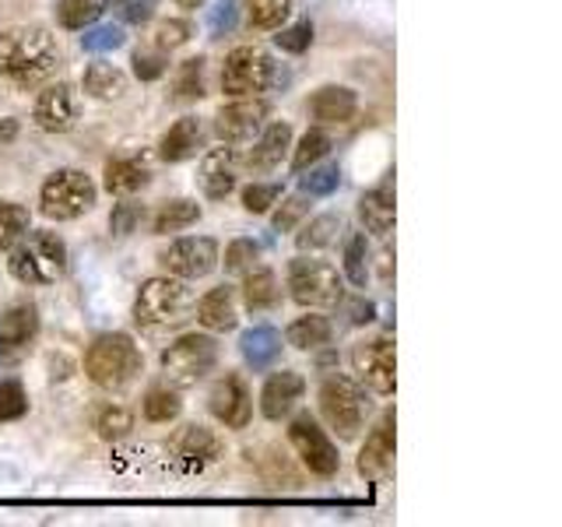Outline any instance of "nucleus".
Listing matches in <instances>:
<instances>
[{
	"mask_svg": "<svg viewBox=\"0 0 562 527\" xmlns=\"http://www.w3.org/2000/svg\"><path fill=\"white\" fill-rule=\"evenodd\" d=\"M60 49L57 40L40 25H14L0 32V75L18 88H40L57 75Z\"/></svg>",
	"mask_w": 562,
	"mask_h": 527,
	"instance_id": "f257e3e1",
	"label": "nucleus"
},
{
	"mask_svg": "<svg viewBox=\"0 0 562 527\" xmlns=\"http://www.w3.org/2000/svg\"><path fill=\"white\" fill-rule=\"evenodd\" d=\"M190 313H193V292H190V285L183 278H176V274L148 278L145 285L137 289L134 321L145 330L180 327Z\"/></svg>",
	"mask_w": 562,
	"mask_h": 527,
	"instance_id": "f03ea898",
	"label": "nucleus"
},
{
	"mask_svg": "<svg viewBox=\"0 0 562 527\" xmlns=\"http://www.w3.org/2000/svg\"><path fill=\"white\" fill-rule=\"evenodd\" d=\"M140 348L134 345L131 334H102V338L92 341L85 356V373L102 391H123L131 386L140 373Z\"/></svg>",
	"mask_w": 562,
	"mask_h": 527,
	"instance_id": "7ed1b4c3",
	"label": "nucleus"
},
{
	"mask_svg": "<svg viewBox=\"0 0 562 527\" xmlns=\"http://www.w3.org/2000/svg\"><path fill=\"white\" fill-rule=\"evenodd\" d=\"M11 274L22 285H53L67 271V246L57 233H29L11 246Z\"/></svg>",
	"mask_w": 562,
	"mask_h": 527,
	"instance_id": "20e7f679",
	"label": "nucleus"
},
{
	"mask_svg": "<svg viewBox=\"0 0 562 527\" xmlns=\"http://www.w3.org/2000/svg\"><path fill=\"white\" fill-rule=\"evenodd\" d=\"M369 397L366 391L348 377H327L321 386V415L327 426L341 439H356L369 418Z\"/></svg>",
	"mask_w": 562,
	"mask_h": 527,
	"instance_id": "39448f33",
	"label": "nucleus"
},
{
	"mask_svg": "<svg viewBox=\"0 0 562 527\" xmlns=\"http://www.w3.org/2000/svg\"><path fill=\"white\" fill-rule=\"evenodd\" d=\"M289 292L306 310H330L345 299V281L327 260L299 257L289 264Z\"/></svg>",
	"mask_w": 562,
	"mask_h": 527,
	"instance_id": "423d86ee",
	"label": "nucleus"
},
{
	"mask_svg": "<svg viewBox=\"0 0 562 527\" xmlns=\"http://www.w3.org/2000/svg\"><path fill=\"white\" fill-rule=\"evenodd\" d=\"M99 190L81 169H57L40 190V211L53 222L81 218L85 211L95 208Z\"/></svg>",
	"mask_w": 562,
	"mask_h": 527,
	"instance_id": "0eeeda50",
	"label": "nucleus"
},
{
	"mask_svg": "<svg viewBox=\"0 0 562 527\" xmlns=\"http://www.w3.org/2000/svg\"><path fill=\"white\" fill-rule=\"evenodd\" d=\"M218 366V341L207 334H183L162 351V373L172 386H198Z\"/></svg>",
	"mask_w": 562,
	"mask_h": 527,
	"instance_id": "6e6552de",
	"label": "nucleus"
},
{
	"mask_svg": "<svg viewBox=\"0 0 562 527\" xmlns=\"http://www.w3.org/2000/svg\"><path fill=\"white\" fill-rule=\"evenodd\" d=\"M274 78H278V64L260 46H236L222 64V92L233 99L268 92Z\"/></svg>",
	"mask_w": 562,
	"mask_h": 527,
	"instance_id": "1a4fd4ad",
	"label": "nucleus"
},
{
	"mask_svg": "<svg viewBox=\"0 0 562 527\" xmlns=\"http://www.w3.org/2000/svg\"><path fill=\"white\" fill-rule=\"evenodd\" d=\"M289 444L295 447V453L303 457V464L321 474V479H330L334 471H338L341 457H338V447L330 444V436L316 426V418L310 412L295 415L292 426H289Z\"/></svg>",
	"mask_w": 562,
	"mask_h": 527,
	"instance_id": "9d476101",
	"label": "nucleus"
},
{
	"mask_svg": "<svg viewBox=\"0 0 562 527\" xmlns=\"http://www.w3.org/2000/svg\"><path fill=\"white\" fill-rule=\"evenodd\" d=\"M158 260H162V268L169 274L193 281V278H204L218 268V243L211 236H187V239L169 243V250Z\"/></svg>",
	"mask_w": 562,
	"mask_h": 527,
	"instance_id": "9b49d317",
	"label": "nucleus"
},
{
	"mask_svg": "<svg viewBox=\"0 0 562 527\" xmlns=\"http://www.w3.org/2000/svg\"><path fill=\"white\" fill-rule=\"evenodd\" d=\"M268 102L254 99V96H243L236 102H228L218 110L215 116V134L222 145H246L263 131V120H268Z\"/></svg>",
	"mask_w": 562,
	"mask_h": 527,
	"instance_id": "f8f14e48",
	"label": "nucleus"
},
{
	"mask_svg": "<svg viewBox=\"0 0 562 527\" xmlns=\"http://www.w3.org/2000/svg\"><path fill=\"white\" fill-rule=\"evenodd\" d=\"M351 362H356V373L366 380L369 391L394 394V386H397V359H394V345L386 341V338L359 345L356 351H351Z\"/></svg>",
	"mask_w": 562,
	"mask_h": 527,
	"instance_id": "ddd939ff",
	"label": "nucleus"
},
{
	"mask_svg": "<svg viewBox=\"0 0 562 527\" xmlns=\"http://www.w3.org/2000/svg\"><path fill=\"white\" fill-rule=\"evenodd\" d=\"M207 408L218 422H225L228 429H246V426H250V415H254L250 391H246V383L236 373L222 377L215 386H211Z\"/></svg>",
	"mask_w": 562,
	"mask_h": 527,
	"instance_id": "4468645a",
	"label": "nucleus"
},
{
	"mask_svg": "<svg viewBox=\"0 0 562 527\" xmlns=\"http://www.w3.org/2000/svg\"><path fill=\"white\" fill-rule=\"evenodd\" d=\"M40 334V310L22 303L0 316V362H18Z\"/></svg>",
	"mask_w": 562,
	"mask_h": 527,
	"instance_id": "2eb2a0df",
	"label": "nucleus"
},
{
	"mask_svg": "<svg viewBox=\"0 0 562 527\" xmlns=\"http://www.w3.org/2000/svg\"><path fill=\"white\" fill-rule=\"evenodd\" d=\"M78 120V99H75V88L67 81L49 85L46 92H40L35 99V123L46 131V134H67L75 127Z\"/></svg>",
	"mask_w": 562,
	"mask_h": 527,
	"instance_id": "dca6fc26",
	"label": "nucleus"
},
{
	"mask_svg": "<svg viewBox=\"0 0 562 527\" xmlns=\"http://www.w3.org/2000/svg\"><path fill=\"white\" fill-rule=\"evenodd\" d=\"M303 391H306V380L295 373V369H281V373L268 377L260 391V412L263 418H285L299 401H303Z\"/></svg>",
	"mask_w": 562,
	"mask_h": 527,
	"instance_id": "f3484780",
	"label": "nucleus"
},
{
	"mask_svg": "<svg viewBox=\"0 0 562 527\" xmlns=\"http://www.w3.org/2000/svg\"><path fill=\"white\" fill-rule=\"evenodd\" d=\"M394 464V412H386L376 429L366 436V447L359 453V474L366 479H380Z\"/></svg>",
	"mask_w": 562,
	"mask_h": 527,
	"instance_id": "a211bd4d",
	"label": "nucleus"
},
{
	"mask_svg": "<svg viewBox=\"0 0 562 527\" xmlns=\"http://www.w3.org/2000/svg\"><path fill=\"white\" fill-rule=\"evenodd\" d=\"M172 453L183 468L201 471L204 464H215L222 457V439L204 426H187V429H180V436L172 439Z\"/></svg>",
	"mask_w": 562,
	"mask_h": 527,
	"instance_id": "6ab92c4d",
	"label": "nucleus"
},
{
	"mask_svg": "<svg viewBox=\"0 0 562 527\" xmlns=\"http://www.w3.org/2000/svg\"><path fill=\"white\" fill-rule=\"evenodd\" d=\"M359 215H362V225L373 236H391L394 215H397V208H394V172H386L383 180L359 201Z\"/></svg>",
	"mask_w": 562,
	"mask_h": 527,
	"instance_id": "aec40b11",
	"label": "nucleus"
},
{
	"mask_svg": "<svg viewBox=\"0 0 562 527\" xmlns=\"http://www.w3.org/2000/svg\"><path fill=\"white\" fill-rule=\"evenodd\" d=\"M359 110V96L345 85H324L321 92L310 99V113L316 123L324 127H338V123H348Z\"/></svg>",
	"mask_w": 562,
	"mask_h": 527,
	"instance_id": "412c9836",
	"label": "nucleus"
},
{
	"mask_svg": "<svg viewBox=\"0 0 562 527\" xmlns=\"http://www.w3.org/2000/svg\"><path fill=\"white\" fill-rule=\"evenodd\" d=\"M148 180H151V166L140 155H123L105 162V190L116 193V198H131V193L145 190Z\"/></svg>",
	"mask_w": 562,
	"mask_h": 527,
	"instance_id": "4be33fe9",
	"label": "nucleus"
},
{
	"mask_svg": "<svg viewBox=\"0 0 562 527\" xmlns=\"http://www.w3.org/2000/svg\"><path fill=\"white\" fill-rule=\"evenodd\" d=\"M201 187L207 201H225L236 190V155L233 148H215L204 155L201 166Z\"/></svg>",
	"mask_w": 562,
	"mask_h": 527,
	"instance_id": "5701e85b",
	"label": "nucleus"
},
{
	"mask_svg": "<svg viewBox=\"0 0 562 527\" xmlns=\"http://www.w3.org/2000/svg\"><path fill=\"white\" fill-rule=\"evenodd\" d=\"M201 145H204L201 120L198 116H183L162 134V141H158V155H162L166 162H187V158L198 155Z\"/></svg>",
	"mask_w": 562,
	"mask_h": 527,
	"instance_id": "b1692460",
	"label": "nucleus"
},
{
	"mask_svg": "<svg viewBox=\"0 0 562 527\" xmlns=\"http://www.w3.org/2000/svg\"><path fill=\"white\" fill-rule=\"evenodd\" d=\"M193 313H198V324L207 327V330H233L236 321H239V310H236V289L228 285H218L211 289L198 306H193Z\"/></svg>",
	"mask_w": 562,
	"mask_h": 527,
	"instance_id": "393cba45",
	"label": "nucleus"
},
{
	"mask_svg": "<svg viewBox=\"0 0 562 527\" xmlns=\"http://www.w3.org/2000/svg\"><path fill=\"white\" fill-rule=\"evenodd\" d=\"M239 351H243V359L250 369H271L278 359H281V334L268 324H257L250 330H243V338H239Z\"/></svg>",
	"mask_w": 562,
	"mask_h": 527,
	"instance_id": "a878e982",
	"label": "nucleus"
},
{
	"mask_svg": "<svg viewBox=\"0 0 562 527\" xmlns=\"http://www.w3.org/2000/svg\"><path fill=\"white\" fill-rule=\"evenodd\" d=\"M289 145H292L289 123H271V127L260 131V141L254 145V152L246 155V166H250V169H274L281 158H285Z\"/></svg>",
	"mask_w": 562,
	"mask_h": 527,
	"instance_id": "bb28decb",
	"label": "nucleus"
},
{
	"mask_svg": "<svg viewBox=\"0 0 562 527\" xmlns=\"http://www.w3.org/2000/svg\"><path fill=\"white\" fill-rule=\"evenodd\" d=\"M81 85H85V92L92 99L110 102V99H120L123 92H127V75H123V70L113 67V64H88Z\"/></svg>",
	"mask_w": 562,
	"mask_h": 527,
	"instance_id": "cd10ccee",
	"label": "nucleus"
},
{
	"mask_svg": "<svg viewBox=\"0 0 562 527\" xmlns=\"http://www.w3.org/2000/svg\"><path fill=\"white\" fill-rule=\"evenodd\" d=\"M193 222H201V204L190 201V198H176V201H166L162 208H158L155 233L169 236V233H180V228H190Z\"/></svg>",
	"mask_w": 562,
	"mask_h": 527,
	"instance_id": "c85d7f7f",
	"label": "nucleus"
},
{
	"mask_svg": "<svg viewBox=\"0 0 562 527\" xmlns=\"http://www.w3.org/2000/svg\"><path fill=\"white\" fill-rule=\"evenodd\" d=\"M113 0H57V18L60 25L70 32H81L88 25H95L99 18L110 11Z\"/></svg>",
	"mask_w": 562,
	"mask_h": 527,
	"instance_id": "c756f323",
	"label": "nucleus"
},
{
	"mask_svg": "<svg viewBox=\"0 0 562 527\" xmlns=\"http://www.w3.org/2000/svg\"><path fill=\"white\" fill-rule=\"evenodd\" d=\"M243 303L246 310H271L278 303V278L268 271V268H254L246 271V281H243Z\"/></svg>",
	"mask_w": 562,
	"mask_h": 527,
	"instance_id": "7c9ffc66",
	"label": "nucleus"
},
{
	"mask_svg": "<svg viewBox=\"0 0 562 527\" xmlns=\"http://www.w3.org/2000/svg\"><path fill=\"white\" fill-rule=\"evenodd\" d=\"M330 321L327 316H299V321L289 327V345L299 348V351H316L330 341Z\"/></svg>",
	"mask_w": 562,
	"mask_h": 527,
	"instance_id": "2f4dec72",
	"label": "nucleus"
},
{
	"mask_svg": "<svg viewBox=\"0 0 562 527\" xmlns=\"http://www.w3.org/2000/svg\"><path fill=\"white\" fill-rule=\"evenodd\" d=\"M338 233H341V218L338 215H321L313 218L303 233L295 236V246L303 254H313V250H327V246L338 243Z\"/></svg>",
	"mask_w": 562,
	"mask_h": 527,
	"instance_id": "473e14b6",
	"label": "nucleus"
},
{
	"mask_svg": "<svg viewBox=\"0 0 562 527\" xmlns=\"http://www.w3.org/2000/svg\"><path fill=\"white\" fill-rule=\"evenodd\" d=\"M204 96V57H190L176 70V85H172V99L176 102H193Z\"/></svg>",
	"mask_w": 562,
	"mask_h": 527,
	"instance_id": "72a5a7b5",
	"label": "nucleus"
},
{
	"mask_svg": "<svg viewBox=\"0 0 562 527\" xmlns=\"http://www.w3.org/2000/svg\"><path fill=\"white\" fill-rule=\"evenodd\" d=\"M29 228H32L29 208L0 201V250H11V246L29 233Z\"/></svg>",
	"mask_w": 562,
	"mask_h": 527,
	"instance_id": "f704fd0d",
	"label": "nucleus"
},
{
	"mask_svg": "<svg viewBox=\"0 0 562 527\" xmlns=\"http://www.w3.org/2000/svg\"><path fill=\"white\" fill-rule=\"evenodd\" d=\"M330 152V137H327V131L324 127H310L306 134H303V141H299V148H295V155H292V169L295 172H303V169H310V166H316L321 158Z\"/></svg>",
	"mask_w": 562,
	"mask_h": 527,
	"instance_id": "c9c22d12",
	"label": "nucleus"
},
{
	"mask_svg": "<svg viewBox=\"0 0 562 527\" xmlns=\"http://www.w3.org/2000/svg\"><path fill=\"white\" fill-rule=\"evenodd\" d=\"M341 183V169L338 166H310L303 169V180H299V187H303L306 198H327V193H334Z\"/></svg>",
	"mask_w": 562,
	"mask_h": 527,
	"instance_id": "e433bc0d",
	"label": "nucleus"
},
{
	"mask_svg": "<svg viewBox=\"0 0 562 527\" xmlns=\"http://www.w3.org/2000/svg\"><path fill=\"white\" fill-rule=\"evenodd\" d=\"M345 274H348V281L356 289L366 285V278H369V243H366L362 233H356L345 243Z\"/></svg>",
	"mask_w": 562,
	"mask_h": 527,
	"instance_id": "4c0bfd02",
	"label": "nucleus"
},
{
	"mask_svg": "<svg viewBox=\"0 0 562 527\" xmlns=\"http://www.w3.org/2000/svg\"><path fill=\"white\" fill-rule=\"evenodd\" d=\"M180 412H183V401L176 391H169V386H155V391H148V397H145L148 422H172V418H180Z\"/></svg>",
	"mask_w": 562,
	"mask_h": 527,
	"instance_id": "58836bf2",
	"label": "nucleus"
},
{
	"mask_svg": "<svg viewBox=\"0 0 562 527\" xmlns=\"http://www.w3.org/2000/svg\"><path fill=\"white\" fill-rule=\"evenodd\" d=\"M292 14V0H250V29H281V22Z\"/></svg>",
	"mask_w": 562,
	"mask_h": 527,
	"instance_id": "ea45409f",
	"label": "nucleus"
},
{
	"mask_svg": "<svg viewBox=\"0 0 562 527\" xmlns=\"http://www.w3.org/2000/svg\"><path fill=\"white\" fill-rule=\"evenodd\" d=\"M257 260H260V243L233 239V243H228V250H225V271L228 274H246V271L257 268Z\"/></svg>",
	"mask_w": 562,
	"mask_h": 527,
	"instance_id": "a19ab883",
	"label": "nucleus"
},
{
	"mask_svg": "<svg viewBox=\"0 0 562 527\" xmlns=\"http://www.w3.org/2000/svg\"><path fill=\"white\" fill-rule=\"evenodd\" d=\"M95 429L102 439H123L134 429V415L127 408H120V404H105L95 418Z\"/></svg>",
	"mask_w": 562,
	"mask_h": 527,
	"instance_id": "79ce46f5",
	"label": "nucleus"
},
{
	"mask_svg": "<svg viewBox=\"0 0 562 527\" xmlns=\"http://www.w3.org/2000/svg\"><path fill=\"white\" fill-rule=\"evenodd\" d=\"M81 49L88 53H113L127 43V35H123L120 25H92V29H81Z\"/></svg>",
	"mask_w": 562,
	"mask_h": 527,
	"instance_id": "37998d69",
	"label": "nucleus"
},
{
	"mask_svg": "<svg viewBox=\"0 0 562 527\" xmlns=\"http://www.w3.org/2000/svg\"><path fill=\"white\" fill-rule=\"evenodd\" d=\"M29 412V394L18 380H0V422H14Z\"/></svg>",
	"mask_w": 562,
	"mask_h": 527,
	"instance_id": "c03bdc74",
	"label": "nucleus"
},
{
	"mask_svg": "<svg viewBox=\"0 0 562 527\" xmlns=\"http://www.w3.org/2000/svg\"><path fill=\"white\" fill-rule=\"evenodd\" d=\"M278 198H281V183H250L243 190V208L250 215H263V211H271V204H278Z\"/></svg>",
	"mask_w": 562,
	"mask_h": 527,
	"instance_id": "a18cd8bd",
	"label": "nucleus"
},
{
	"mask_svg": "<svg viewBox=\"0 0 562 527\" xmlns=\"http://www.w3.org/2000/svg\"><path fill=\"white\" fill-rule=\"evenodd\" d=\"M169 70V60H166V49H137L134 53V75L140 81H158Z\"/></svg>",
	"mask_w": 562,
	"mask_h": 527,
	"instance_id": "49530a36",
	"label": "nucleus"
},
{
	"mask_svg": "<svg viewBox=\"0 0 562 527\" xmlns=\"http://www.w3.org/2000/svg\"><path fill=\"white\" fill-rule=\"evenodd\" d=\"M310 211V198L306 193H295V198H289L285 204H281L278 211H274V233H292V228L299 225V218H303Z\"/></svg>",
	"mask_w": 562,
	"mask_h": 527,
	"instance_id": "de8ad7c7",
	"label": "nucleus"
},
{
	"mask_svg": "<svg viewBox=\"0 0 562 527\" xmlns=\"http://www.w3.org/2000/svg\"><path fill=\"white\" fill-rule=\"evenodd\" d=\"M190 40V22H183V18H169V22H162L155 29V46L158 49H176L183 46Z\"/></svg>",
	"mask_w": 562,
	"mask_h": 527,
	"instance_id": "09e8293b",
	"label": "nucleus"
},
{
	"mask_svg": "<svg viewBox=\"0 0 562 527\" xmlns=\"http://www.w3.org/2000/svg\"><path fill=\"white\" fill-rule=\"evenodd\" d=\"M274 43H278V49H285V53H303L313 43V25L310 22H299L292 29H281L274 35Z\"/></svg>",
	"mask_w": 562,
	"mask_h": 527,
	"instance_id": "8fccbe9b",
	"label": "nucleus"
},
{
	"mask_svg": "<svg viewBox=\"0 0 562 527\" xmlns=\"http://www.w3.org/2000/svg\"><path fill=\"white\" fill-rule=\"evenodd\" d=\"M236 14H239V0H218L207 14V29L211 35H225L236 29Z\"/></svg>",
	"mask_w": 562,
	"mask_h": 527,
	"instance_id": "3c124183",
	"label": "nucleus"
},
{
	"mask_svg": "<svg viewBox=\"0 0 562 527\" xmlns=\"http://www.w3.org/2000/svg\"><path fill=\"white\" fill-rule=\"evenodd\" d=\"M140 204H134V201H123V204H116L113 208V218H110V228H113V236H131L134 228H137V222H140Z\"/></svg>",
	"mask_w": 562,
	"mask_h": 527,
	"instance_id": "603ef678",
	"label": "nucleus"
},
{
	"mask_svg": "<svg viewBox=\"0 0 562 527\" xmlns=\"http://www.w3.org/2000/svg\"><path fill=\"white\" fill-rule=\"evenodd\" d=\"M155 8H158V0H120L116 11L127 25H145V22H151Z\"/></svg>",
	"mask_w": 562,
	"mask_h": 527,
	"instance_id": "864d4df0",
	"label": "nucleus"
},
{
	"mask_svg": "<svg viewBox=\"0 0 562 527\" xmlns=\"http://www.w3.org/2000/svg\"><path fill=\"white\" fill-rule=\"evenodd\" d=\"M373 303H366V299H356V303H351V324H369L373 321Z\"/></svg>",
	"mask_w": 562,
	"mask_h": 527,
	"instance_id": "5fc2aeb1",
	"label": "nucleus"
},
{
	"mask_svg": "<svg viewBox=\"0 0 562 527\" xmlns=\"http://www.w3.org/2000/svg\"><path fill=\"white\" fill-rule=\"evenodd\" d=\"M14 131H18V127H14V120H4V123H0V141H11Z\"/></svg>",
	"mask_w": 562,
	"mask_h": 527,
	"instance_id": "6e6d98bb",
	"label": "nucleus"
},
{
	"mask_svg": "<svg viewBox=\"0 0 562 527\" xmlns=\"http://www.w3.org/2000/svg\"><path fill=\"white\" fill-rule=\"evenodd\" d=\"M183 11H198V8H204V0H176Z\"/></svg>",
	"mask_w": 562,
	"mask_h": 527,
	"instance_id": "4d7b16f0",
	"label": "nucleus"
}]
</instances>
